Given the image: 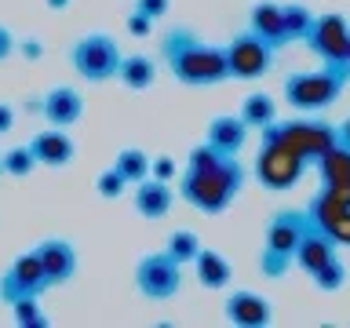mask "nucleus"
<instances>
[{
  "mask_svg": "<svg viewBox=\"0 0 350 328\" xmlns=\"http://www.w3.org/2000/svg\"><path fill=\"white\" fill-rule=\"evenodd\" d=\"M248 182V168L241 157H223L208 142H197L179 172V197L201 215H223L241 197Z\"/></svg>",
  "mask_w": 350,
  "mask_h": 328,
  "instance_id": "obj_1",
  "label": "nucleus"
},
{
  "mask_svg": "<svg viewBox=\"0 0 350 328\" xmlns=\"http://www.w3.org/2000/svg\"><path fill=\"white\" fill-rule=\"evenodd\" d=\"M157 59H161L164 70H168L179 84H186V87H215V84L230 81L226 48L223 44L204 40L201 33H193L190 26L164 29Z\"/></svg>",
  "mask_w": 350,
  "mask_h": 328,
  "instance_id": "obj_2",
  "label": "nucleus"
},
{
  "mask_svg": "<svg viewBox=\"0 0 350 328\" xmlns=\"http://www.w3.org/2000/svg\"><path fill=\"white\" fill-rule=\"evenodd\" d=\"M347 84H350V70H332V66L295 70L281 81V95L299 113H325V109H332L339 102Z\"/></svg>",
  "mask_w": 350,
  "mask_h": 328,
  "instance_id": "obj_3",
  "label": "nucleus"
},
{
  "mask_svg": "<svg viewBox=\"0 0 350 328\" xmlns=\"http://www.w3.org/2000/svg\"><path fill=\"white\" fill-rule=\"evenodd\" d=\"M303 230H306V212L303 208H281L273 212V219L267 223V237H262V248H259V273L267 281H281L284 273L292 270L295 262V248L303 241Z\"/></svg>",
  "mask_w": 350,
  "mask_h": 328,
  "instance_id": "obj_4",
  "label": "nucleus"
},
{
  "mask_svg": "<svg viewBox=\"0 0 350 328\" xmlns=\"http://www.w3.org/2000/svg\"><path fill=\"white\" fill-rule=\"evenodd\" d=\"M310 168L314 164L306 161L299 150H292L288 142H278V139H259V153H256V161H252L256 182L267 186L270 193L295 190Z\"/></svg>",
  "mask_w": 350,
  "mask_h": 328,
  "instance_id": "obj_5",
  "label": "nucleus"
},
{
  "mask_svg": "<svg viewBox=\"0 0 350 328\" xmlns=\"http://www.w3.org/2000/svg\"><path fill=\"white\" fill-rule=\"evenodd\" d=\"M259 139L288 142V146L299 150L310 164H317V157L339 142V131H336V124H328L321 113H303V117H292V120H273V124H267L259 131Z\"/></svg>",
  "mask_w": 350,
  "mask_h": 328,
  "instance_id": "obj_6",
  "label": "nucleus"
},
{
  "mask_svg": "<svg viewBox=\"0 0 350 328\" xmlns=\"http://www.w3.org/2000/svg\"><path fill=\"white\" fill-rule=\"evenodd\" d=\"M120 62H124V51H120V44L109 37V33H84V37H77L73 48H70L73 73L88 84L117 81Z\"/></svg>",
  "mask_w": 350,
  "mask_h": 328,
  "instance_id": "obj_7",
  "label": "nucleus"
},
{
  "mask_svg": "<svg viewBox=\"0 0 350 328\" xmlns=\"http://www.w3.org/2000/svg\"><path fill=\"white\" fill-rule=\"evenodd\" d=\"M303 48L317 55L321 66L332 70H350V22L339 11H321L314 15V26L306 29Z\"/></svg>",
  "mask_w": 350,
  "mask_h": 328,
  "instance_id": "obj_8",
  "label": "nucleus"
},
{
  "mask_svg": "<svg viewBox=\"0 0 350 328\" xmlns=\"http://www.w3.org/2000/svg\"><path fill=\"white\" fill-rule=\"evenodd\" d=\"M135 292L150 303H168L183 292V262L168 251H146L135 262Z\"/></svg>",
  "mask_w": 350,
  "mask_h": 328,
  "instance_id": "obj_9",
  "label": "nucleus"
},
{
  "mask_svg": "<svg viewBox=\"0 0 350 328\" xmlns=\"http://www.w3.org/2000/svg\"><path fill=\"white\" fill-rule=\"evenodd\" d=\"M223 48H226L230 81H262V77L273 70V59H278V51H273L267 40H259L252 29L234 33Z\"/></svg>",
  "mask_w": 350,
  "mask_h": 328,
  "instance_id": "obj_10",
  "label": "nucleus"
},
{
  "mask_svg": "<svg viewBox=\"0 0 350 328\" xmlns=\"http://www.w3.org/2000/svg\"><path fill=\"white\" fill-rule=\"evenodd\" d=\"M51 288L48 273H44V262L37 256V248L22 251V256H15V262L0 273V303H18L26 299V295H44Z\"/></svg>",
  "mask_w": 350,
  "mask_h": 328,
  "instance_id": "obj_11",
  "label": "nucleus"
},
{
  "mask_svg": "<svg viewBox=\"0 0 350 328\" xmlns=\"http://www.w3.org/2000/svg\"><path fill=\"white\" fill-rule=\"evenodd\" d=\"M303 212H306V219H310L314 226H321L339 248H350V204L336 201L328 190H317L310 201H306Z\"/></svg>",
  "mask_w": 350,
  "mask_h": 328,
  "instance_id": "obj_12",
  "label": "nucleus"
},
{
  "mask_svg": "<svg viewBox=\"0 0 350 328\" xmlns=\"http://www.w3.org/2000/svg\"><path fill=\"white\" fill-rule=\"evenodd\" d=\"M223 317L237 328H262L273 321V306L267 295H259L252 288H234L223 303Z\"/></svg>",
  "mask_w": 350,
  "mask_h": 328,
  "instance_id": "obj_13",
  "label": "nucleus"
},
{
  "mask_svg": "<svg viewBox=\"0 0 350 328\" xmlns=\"http://www.w3.org/2000/svg\"><path fill=\"white\" fill-rule=\"evenodd\" d=\"M37 256L44 262V273H48L51 288H62V284H70L77 277L81 259H77L73 241H66V237H44L40 245H37Z\"/></svg>",
  "mask_w": 350,
  "mask_h": 328,
  "instance_id": "obj_14",
  "label": "nucleus"
},
{
  "mask_svg": "<svg viewBox=\"0 0 350 328\" xmlns=\"http://www.w3.org/2000/svg\"><path fill=\"white\" fill-rule=\"evenodd\" d=\"M40 117L48 120V128H73L84 117V95L73 84H55L51 92H44Z\"/></svg>",
  "mask_w": 350,
  "mask_h": 328,
  "instance_id": "obj_15",
  "label": "nucleus"
},
{
  "mask_svg": "<svg viewBox=\"0 0 350 328\" xmlns=\"http://www.w3.org/2000/svg\"><path fill=\"white\" fill-rule=\"evenodd\" d=\"M29 150H33V157H37V164H44V168H66V164H73V157H77V142L66 128L37 131V135L29 139Z\"/></svg>",
  "mask_w": 350,
  "mask_h": 328,
  "instance_id": "obj_16",
  "label": "nucleus"
},
{
  "mask_svg": "<svg viewBox=\"0 0 350 328\" xmlns=\"http://www.w3.org/2000/svg\"><path fill=\"white\" fill-rule=\"evenodd\" d=\"M248 131H252V128H248L237 113H219V117L208 120L204 142H208L215 153H223V157H241V150L248 146Z\"/></svg>",
  "mask_w": 350,
  "mask_h": 328,
  "instance_id": "obj_17",
  "label": "nucleus"
},
{
  "mask_svg": "<svg viewBox=\"0 0 350 328\" xmlns=\"http://www.w3.org/2000/svg\"><path fill=\"white\" fill-rule=\"evenodd\" d=\"M131 204H135L139 219H146V223H161V219L172 212V204H175V190H172V182L153 179V175H150V179L135 182Z\"/></svg>",
  "mask_w": 350,
  "mask_h": 328,
  "instance_id": "obj_18",
  "label": "nucleus"
},
{
  "mask_svg": "<svg viewBox=\"0 0 350 328\" xmlns=\"http://www.w3.org/2000/svg\"><path fill=\"white\" fill-rule=\"evenodd\" d=\"M248 29L259 40H267L273 51L288 48V33H284V11L278 0H256L248 11Z\"/></svg>",
  "mask_w": 350,
  "mask_h": 328,
  "instance_id": "obj_19",
  "label": "nucleus"
},
{
  "mask_svg": "<svg viewBox=\"0 0 350 328\" xmlns=\"http://www.w3.org/2000/svg\"><path fill=\"white\" fill-rule=\"evenodd\" d=\"M336 256H339V245L325 234L321 226H314L310 219H306L303 241H299V248H295V266H303L306 273H314L317 266H325V262L336 259Z\"/></svg>",
  "mask_w": 350,
  "mask_h": 328,
  "instance_id": "obj_20",
  "label": "nucleus"
},
{
  "mask_svg": "<svg viewBox=\"0 0 350 328\" xmlns=\"http://www.w3.org/2000/svg\"><path fill=\"white\" fill-rule=\"evenodd\" d=\"M193 273H197V284L208 292H223L230 288V281H234V266H230V259L223 256V251H215V248H204L197 251V259L190 262Z\"/></svg>",
  "mask_w": 350,
  "mask_h": 328,
  "instance_id": "obj_21",
  "label": "nucleus"
},
{
  "mask_svg": "<svg viewBox=\"0 0 350 328\" xmlns=\"http://www.w3.org/2000/svg\"><path fill=\"white\" fill-rule=\"evenodd\" d=\"M157 73H161V59H153L146 51H135V55H124V62L117 70V81L128 92H146V87L157 84Z\"/></svg>",
  "mask_w": 350,
  "mask_h": 328,
  "instance_id": "obj_22",
  "label": "nucleus"
},
{
  "mask_svg": "<svg viewBox=\"0 0 350 328\" xmlns=\"http://www.w3.org/2000/svg\"><path fill=\"white\" fill-rule=\"evenodd\" d=\"M237 117L245 120L252 131H262L267 124H273V120H278V98L267 95V92H252V95H245V102H241Z\"/></svg>",
  "mask_w": 350,
  "mask_h": 328,
  "instance_id": "obj_23",
  "label": "nucleus"
},
{
  "mask_svg": "<svg viewBox=\"0 0 350 328\" xmlns=\"http://www.w3.org/2000/svg\"><path fill=\"white\" fill-rule=\"evenodd\" d=\"M314 168L321 175V182H350V146H343V142L328 146Z\"/></svg>",
  "mask_w": 350,
  "mask_h": 328,
  "instance_id": "obj_24",
  "label": "nucleus"
},
{
  "mask_svg": "<svg viewBox=\"0 0 350 328\" xmlns=\"http://www.w3.org/2000/svg\"><path fill=\"white\" fill-rule=\"evenodd\" d=\"M164 251H168L172 259H179L183 266H190V262L197 259V251H201V237L193 234V230H172L168 241H164Z\"/></svg>",
  "mask_w": 350,
  "mask_h": 328,
  "instance_id": "obj_25",
  "label": "nucleus"
},
{
  "mask_svg": "<svg viewBox=\"0 0 350 328\" xmlns=\"http://www.w3.org/2000/svg\"><path fill=\"white\" fill-rule=\"evenodd\" d=\"M117 168L124 172V179L135 186V182H142V179H150V153L146 150H139V146H124L117 153Z\"/></svg>",
  "mask_w": 350,
  "mask_h": 328,
  "instance_id": "obj_26",
  "label": "nucleus"
},
{
  "mask_svg": "<svg viewBox=\"0 0 350 328\" xmlns=\"http://www.w3.org/2000/svg\"><path fill=\"white\" fill-rule=\"evenodd\" d=\"M306 277H310V284L321 292H339L347 284V262L336 256V259H328L325 266H317L314 273H306Z\"/></svg>",
  "mask_w": 350,
  "mask_h": 328,
  "instance_id": "obj_27",
  "label": "nucleus"
},
{
  "mask_svg": "<svg viewBox=\"0 0 350 328\" xmlns=\"http://www.w3.org/2000/svg\"><path fill=\"white\" fill-rule=\"evenodd\" d=\"M281 11H284V33H288V44H295V40L303 44L306 29L314 26V11L306 4H281Z\"/></svg>",
  "mask_w": 350,
  "mask_h": 328,
  "instance_id": "obj_28",
  "label": "nucleus"
},
{
  "mask_svg": "<svg viewBox=\"0 0 350 328\" xmlns=\"http://www.w3.org/2000/svg\"><path fill=\"white\" fill-rule=\"evenodd\" d=\"M0 164H4V175H15V179H26L33 168H40L37 157H33V150H29V142H26V146L4 150V153H0Z\"/></svg>",
  "mask_w": 350,
  "mask_h": 328,
  "instance_id": "obj_29",
  "label": "nucleus"
},
{
  "mask_svg": "<svg viewBox=\"0 0 350 328\" xmlns=\"http://www.w3.org/2000/svg\"><path fill=\"white\" fill-rule=\"evenodd\" d=\"M128 179H124V172L117 168V164H109L106 172H98V179H95V190H98V197L103 201H117V197H124V190H128Z\"/></svg>",
  "mask_w": 350,
  "mask_h": 328,
  "instance_id": "obj_30",
  "label": "nucleus"
},
{
  "mask_svg": "<svg viewBox=\"0 0 350 328\" xmlns=\"http://www.w3.org/2000/svg\"><path fill=\"white\" fill-rule=\"evenodd\" d=\"M11 314H15L18 325H33V328L48 325V317H44V310H40V295H26V299L11 303Z\"/></svg>",
  "mask_w": 350,
  "mask_h": 328,
  "instance_id": "obj_31",
  "label": "nucleus"
},
{
  "mask_svg": "<svg viewBox=\"0 0 350 328\" xmlns=\"http://www.w3.org/2000/svg\"><path fill=\"white\" fill-rule=\"evenodd\" d=\"M124 29L131 33V37H150V33H153V18L150 15H142V11H131V15H128V22H124Z\"/></svg>",
  "mask_w": 350,
  "mask_h": 328,
  "instance_id": "obj_32",
  "label": "nucleus"
},
{
  "mask_svg": "<svg viewBox=\"0 0 350 328\" xmlns=\"http://www.w3.org/2000/svg\"><path fill=\"white\" fill-rule=\"evenodd\" d=\"M150 175H153V179L172 182V179H175V161H172V157H164V153H157V157H150Z\"/></svg>",
  "mask_w": 350,
  "mask_h": 328,
  "instance_id": "obj_33",
  "label": "nucleus"
},
{
  "mask_svg": "<svg viewBox=\"0 0 350 328\" xmlns=\"http://www.w3.org/2000/svg\"><path fill=\"white\" fill-rule=\"evenodd\" d=\"M15 51L22 55V59H29V62H40L44 59V40L40 37H22Z\"/></svg>",
  "mask_w": 350,
  "mask_h": 328,
  "instance_id": "obj_34",
  "label": "nucleus"
},
{
  "mask_svg": "<svg viewBox=\"0 0 350 328\" xmlns=\"http://www.w3.org/2000/svg\"><path fill=\"white\" fill-rule=\"evenodd\" d=\"M168 8H172V0H135V11H142V15H150L153 22L168 15Z\"/></svg>",
  "mask_w": 350,
  "mask_h": 328,
  "instance_id": "obj_35",
  "label": "nucleus"
},
{
  "mask_svg": "<svg viewBox=\"0 0 350 328\" xmlns=\"http://www.w3.org/2000/svg\"><path fill=\"white\" fill-rule=\"evenodd\" d=\"M15 48H18V37L4 26V22H0V62H8L11 55H15Z\"/></svg>",
  "mask_w": 350,
  "mask_h": 328,
  "instance_id": "obj_36",
  "label": "nucleus"
},
{
  "mask_svg": "<svg viewBox=\"0 0 350 328\" xmlns=\"http://www.w3.org/2000/svg\"><path fill=\"white\" fill-rule=\"evenodd\" d=\"M15 131V106L11 102H0V135Z\"/></svg>",
  "mask_w": 350,
  "mask_h": 328,
  "instance_id": "obj_37",
  "label": "nucleus"
},
{
  "mask_svg": "<svg viewBox=\"0 0 350 328\" xmlns=\"http://www.w3.org/2000/svg\"><path fill=\"white\" fill-rule=\"evenodd\" d=\"M321 190H328V193L336 197V201L350 204V182H321Z\"/></svg>",
  "mask_w": 350,
  "mask_h": 328,
  "instance_id": "obj_38",
  "label": "nucleus"
},
{
  "mask_svg": "<svg viewBox=\"0 0 350 328\" xmlns=\"http://www.w3.org/2000/svg\"><path fill=\"white\" fill-rule=\"evenodd\" d=\"M22 109H26V113H40V109H44V95H40V98H26V102H22Z\"/></svg>",
  "mask_w": 350,
  "mask_h": 328,
  "instance_id": "obj_39",
  "label": "nucleus"
},
{
  "mask_svg": "<svg viewBox=\"0 0 350 328\" xmlns=\"http://www.w3.org/2000/svg\"><path fill=\"white\" fill-rule=\"evenodd\" d=\"M336 131H339V142H343V146H350V117L343 120V124H336Z\"/></svg>",
  "mask_w": 350,
  "mask_h": 328,
  "instance_id": "obj_40",
  "label": "nucleus"
},
{
  "mask_svg": "<svg viewBox=\"0 0 350 328\" xmlns=\"http://www.w3.org/2000/svg\"><path fill=\"white\" fill-rule=\"evenodd\" d=\"M44 4H48V11H66L73 0H44Z\"/></svg>",
  "mask_w": 350,
  "mask_h": 328,
  "instance_id": "obj_41",
  "label": "nucleus"
},
{
  "mask_svg": "<svg viewBox=\"0 0 350 328\" xmlns=\"http://www.w3.org/2000/svg\"><path fill=\"white\" fill-rule=\"evenodd\" d=\"M0 175H4V164H0Z\"/></svg>",
  "mask_w": 350,
  "mask_h": 328,
  "instance_id": "obj_42",
  "label": "nucleus"
}]
</instances>
